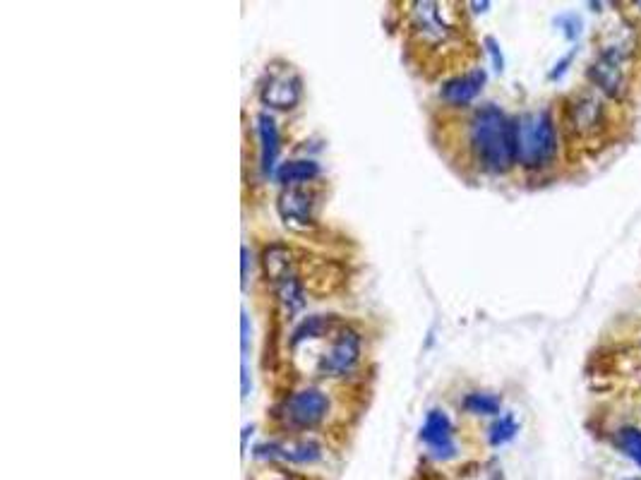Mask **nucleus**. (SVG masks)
Returning <instances> with one entry per match:
<instances>
[{
    "mask_svg": "<svg viewBox=\"0 0 641 480\" xmlns=\"http://www.w3.org/2000/svg\"><path fill=\"white\" fill-rule=\"evenodd\" d=\"M469 140L476 161L488 173H507L517 161L514 149V120L500 108L488 104L473 113Z\"/></svg>",
    "mask_w": 641,
    "mask_h": 480,
    "instance_id": "obj_1",
    "label": "nucleus"
},
{
    "mask_svg": "<svg viewBox=\"0 0 641 480\" xmlns=\"http://www.w3.org/2000/svg\"><path fill=\"white\" fill-rule=\"evenodd\" d=\"M514 149L524 168H543L557 154L555 120L548 111L524 113L514 118Z\"/></svg>",
    "mask_w": 641,
    "mask_h": 480,
    "instance_id": "obj_2",
    "label": "nucleus"
},
{
    "mask_svg": "<svg viewBox=\"0 0 641 480\" xmlns=\"http://www.w3.org/2000/svg\"><path fill=\"white\" fill-rule=\"evenodd\" d=\"M265 262V274L269 284L277 291V298L281 300L289 315H296L298 310H303L305 305V288L303 281L298 279L296 264H293V255L284 245H269L262 255Z\"/></svg>",
    "mask_w": 641,
    "mask_h": 480,
    "instance_id": "obj_3",
    "label": "nucleus"
},
{
    "mask_svg": "<svg viewBox=\"0 0 641 480\" xmlns=\"http://www.w3.org/2000/svg\"><path fill=\"white\" fill-rule=\"evenodd\" d=\"M361 360V336L339 324L329 339V346L315 356V372L322 377H344Z\"/></svg>",
    "mask_w": 641,
    "mask_h": 480,
    "instance_id": "obj_4",
    "label": "nucleus"
},
{
    "mask_svg": "<svg viewBox=\"0 0 641 480\" xmlns=\"http://www.w3.org/2000/svg\"><path fill=\"white\" fill-rule=\"evenodd\" d=\"M329 411V399L320 389H301L289 399L284 401L279 408V416L284 418V423L289 428L308 430L315 428L317 423H322Z\"/></svg>",
    "mask_w": 641,
    "mask_h": 480,
    "instance_id": "obj_5",
    "label": "nucleus"
},
{
    "mask_svg": "<svg viewBox=\"0 0 641 480\" xmlns=\"http://www.w3.org/2000/svg\"><path fill=\"white\" fill-rule=\"evenodd\" d=\"M411 8V34L421 46H440L452 39L454 27L440 3H413Z\"/></svg>",
    "mask_w": 641,
    "mask_h": 480,
    "instance_id": "obj_6",
    "label": "nucleus"
},
{
    "mask_svg": "<svg viewBox=\"0 0 641 480\" xmlns=\"http://www.w3.org/2000/svg\"><path fill=\"white\" fill-rule=\"evenodd\" d=\"M589 77L601 92L620 99L627 89V51L622 46H608L598 53Z\"/></svg>",
    "mask_w": 641,
    "mask_h": 480,
    "instance_id": "obj_7",
    "label": "nucleus"
},
{
    "mask_svg": "<svg viewBox=\"0 0 641 480\" xmlns=\"http://www.w3.org/2000/svg\"><path fill=\"white\" fill-rule=\"evenodd\" d=\"M301 77L296 75V70L291 65H281V68H269L265 82H262L260 99L262 104L272 108H293L301 101Z\"/></svg>",
    "mask_w": 641,
    "mask_h": 480,
    "instance_id": "obj_8",
    "label": "nucleus"
},
{
    "mask_svg": "<svg viewBox=\"0 0 641 480\" xmlns=\"http://www.w3.org/2000/svg\"><path fill=\"white\" fill-rule=\"evenodd\" d=\"M279 214L289 228L308 231L315 221V195L305 188H286L279 197Z\"/></svg>",
    "mask_w": 641,
    "mask_h": 480,
    "instance_id": "obj_9",
    "label": "nucleus"
},
{
    "mask_svg": "<svg viewBox=\"0 0 641 480\" xmlns=\"http://www.w3.org/2000/svg\"><path fill=\"white\" fill-rule=\"evenodd\" d=\"M421 440L430 447V454L435 459H452L457 454V447H454L452 440V423H449L445 411H433L428 413L425 418L423 428H421Z\"/></svg>",
    "mask_w": 641,
    "mask_h": 480,
    "instance_id": "obj_10",
    "label": "nucleus"
},
{
    "mask_svg": "<svg viewBox=\"0 0 641 480\" xmlns=\"http://www.w3.org/2000/svg\"><path fill=\"white\" fill-rule=\"evenodd\" d=\"M483 84H485V72L471 70V72H466V75L452 77V80H447L445 84H442L440 96L452 106H466V104H471L478 94H481Z\"/></svg>",
    "mask_w": 641,
    "mask_h": 480,
    "instance_id": "obj_11",
    "label": "nucleus"
},
{
    "mask_svg": "<svg viewBox=\"0 0 641 480\" xmlns=\"http://www.w3.org/2000/svg\"><path fill=\"white\" fill-rule=\"evenodd\" d=\"M603 108L593 96H579L572 106H569V130L579 132V135H589L601 128Z\"/></svg>",
    "mask_w": 641,
    "mask_h": 480,
    "instance_id": "obj_12",
    "label": "nucleus"
},
{
    "mask_svg": "<svg viewBox=\"0 0 641 480\" xmlns=\"http://www.w3.org/2000/svg\"><path fill=\"white\" fill-rule=\"evenodd\" d=\"M257 135H260V152H262V173L269 176L274 171L279 156V130L272 116L260 113L257 116Z\"/></svg>",
    "mask_w": 641,
    "mask_h": 480,
    "instance_id": "obj_13",
    "label": "nucleus"
},
{
    "mask_svg": "<svg viewBox=\"0 0 641 480\" xmlns=\"http://www.w3.org/2000/svg\"><path fill=\"white\" fill-rule=\"evenodd\" d=\"M257 454L279 456V459L293 461V464H308V461L320 459V447L313 442H291V444L274 442V444H267V447L257 449Z\"/></svg>",
    "mask_w": 641,
    "mask_h": 480,
    "instance_id": "obj_14",
    "label": "nucleus"
},
{
    "mask_svg": "<svg viewBox=\"0 0 641 480\" xmlns=\"http://www.w3.org/2000/svg\"><path fill=\"white\" fill-rule=\"evenodd\" d=\"M317 173H320V166L315 164V161H289V164H284L277 171V178L279 183H284L286 188H301L303 183H308V180L317 178Z\"/></svg>",
    "mask_w": 641,
    "mask_h": 480,
    "instance_id": "obj_15",
    "label": "nucleus"
},
{
    "mask_svg": "<svg viewBox=\"0 0 641 480\" xmlns=\"http://www.w3.org/2000/svg\"><path fill=\"white\" fill-rule=\"evenodd\" d=\"M461 406H464L469 413H473V416H497L502 404L495 394L471 392V394L464 396Z\"/></svg>",
    "mask_w": 641,
    "mask_h": 480,
    "instance_id": "obj_16",
    "label": "nucleus"
},
{
    "mask_svg": "<svg viewBox=\"0 0 641 480\" xmlns=\"http://www.w3.org/2000/svg\"><path fill=\"white\" fill-rule=\"evenodd\" d=\"M615 447L632 461L634 466L641 468V430L639 428H622L615 435Z\"/></svg>",
    "mask_w": 641,
    "mask_h": 480,
    "instance_id": "obj_17",
    "label": "nucleus"
},
{
    "mask_svg": "<svg viewBox=\"0 0 641 480\" xmlns=\"http://www.w3.org/2000/svg\"><path fill=\"white\" fill-rule=\"evenodd\" d=\"M519 432V425L517 420H514L512 413H507V416L497 418L493 425H490L488 430V442L493 444V447H500V444H507L509 440H514V435Z\"/></svg>",
    "mask_w": 641,
    "mask_h": 480,
    "instance_id": "obj_18",
    "label": "nucleus"
},
{
    "mask_svg": "<svg viewBox=\"0 0 641 480\" xmlns=\"http://www.w3.org/2000/svg\"><path fill=\"white\" fill-rule=\"evenodd\" d=\"M485 44H488L490 56H493V60H495V70H502V56H500V51H497V44L493 39H488Z\"/></svg>",
    "mask_w": 641,
    "mask_h": 480,
    "instance_id": "obj_19",
    "label": "nucleus"
},
{
    "mask_svg": "<svg viewBox=\"0 0 641 480\" xmlns=\"http://www.w3.org/2000/svg\"><path fill=\"white\" fill-rule=\"evenodd\" d=\"M241 327H243V336H241V341H243V353H245V351H248V312H245V310H243Z\"/></svg>",
    "mask_w": 641,
    "mask_h": 480,
    "instance_id": "obj_20",
    "label": "nucleus"
},
{
    "mask_svg": "<svg viewBox=\"0 0 641 480\" xmlns=\"http://www.w3.org/2000/svg\"><path fill=\"white\" fill-rule=\"evenodd\" d=\"M250 392V377H248V363L243 360V399Z\"/></svg>",
    "mask_w": 641,
    "mask_h": 480,
    "instance_id": "obj_21",
    "label": "nucleus"
},
{
    "mask_svg": "<svg viewBox=\"0 0 641 480\" xmlns=\"http://www.w3.org/2000/svg\"><path fill=\"white\" fill-rule=\"evenodd\" d=\"M241 252H243V284H245V281H248V260L250 257H248V248H243Z\"/></svg>",
    "mask_w": 641,
    "mask_h": 480,
    "instance_id": "obj_22",
    "label": "nucleus"
},
{
    "mask_svg": "<svg viewBox=\"0 0 641 480\" xmlns=\"http://www.w3.org/2000/svg\"><path fill=\"white\" fill-rule=\"evenodd\" d=\"M627 480H641V478H627Z\"/></svg>",
    "mask_w": 641,
    "mask_h": 480,
    "instance_id": "obj_23",
    "label": "nucleus"
}]
</instances>
